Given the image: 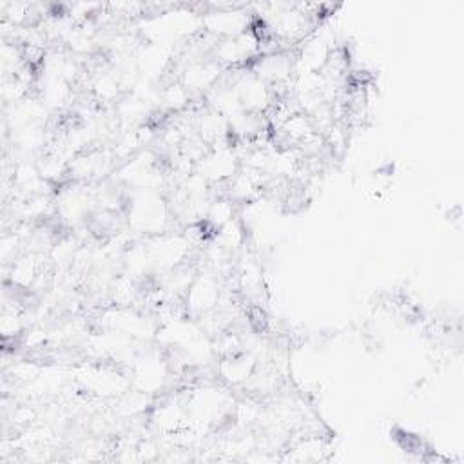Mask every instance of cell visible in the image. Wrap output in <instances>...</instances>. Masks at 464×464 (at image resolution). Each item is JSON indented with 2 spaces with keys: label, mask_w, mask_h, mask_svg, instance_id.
Listing matches in <instances>:
<instances>
[{
  "label": "cell",
  "mask_w": 464,
  "mask_h": 464,
  "mask_svg": "<svg viewBox=\"0 0 464 464\" xmlns=\"http://www.w3.org/2000/svg\"><path fill=\"white\" fill-rule=\"evenodd\" d=\"M294 58L295 53L292 51H274L259 54L252 60L246 67L265 80L268 85H283L294 80Z\"/></svg>",
  "instance_id": "8992f818"
},
{
  "label": "cell",
  "mask_w": 464,
  "mask_h": 464,
  "mask_svg": "<svg viewBox=\"0 0 464 464\" xmlns=\"http://www.w3.org/2000/svg\"><path fill=\"white\" fill-rule=\"evenodd\" d=\"M239 167H241V161L232 143V145H219V147L207 149V152L196 163V172H199L205 179H208L212 187H218L227 183L232 176H236Z\"/></svg>",
  "instance_id": "5b68a950"
},
{
  "label": "cell",
  "mask_w": 464,
  "mask_h": 464,
  "mask_svg": "<svg viewBox=\"0 0 464 464\" xmlns=\"http://www.w3.org/2000/svg\"><path fill=\"white\" fill-rule=\"evenodd\" d=\"M212 239L223 246L227 252L237 256L239 252H243L246 248V241H248V232H246V225L243 223V219L237 216L234 219H230L228 223H225L223 227H219L214 234Z\"/></svg>",
  "instance_id": "ba28073f"
},
{
  "label": "cell",
  "mask_w": 464,
  "mask_h": 464,
  "mask_svg": "<svg viewBox=\"0 0 464 464\" xmlns=\"http://www.w3.org/2000/svg\"><path fill=\"white\" fill-rule=\"evenodd\" d=\"M123 218L127 228L136 237H150L169 230H179L165 192L161 190H127Z\"/></svg>",
  "instance_id": "6da1fadb"
},
{
  "label": "cell",
  "mask_w": 464,
  "mask_h": 464,
  "mask_svg": "<svg viewBox=\"0 0 464 464\" xmlns=\"http://www.w3.org/2000/svg\"><path fill=\"white\" fill-rule=\"evenodd\" d=\"M239 216V207L232 203L227 196H212L207 214H205V225L212 230V234L228 223L230 219Z\"/></svg>",
  "instance_id": "9c48e42d"
},
{
  "label": "cell",
  "mask_w": 464,
  "mask_h": 464,
  "mask_svg": "<svg viewBox=\"0 0 464 464\" xmlns=\"http://www.w3.org/2000/svg\"><path fill=\"white\" fill-rule=\"evenodd\" d=\"M257 368V359L248 352L219 357L216 361V377L228 388H243Z\"/></svg>",
  "instance_id": "52a82bcc"
},
{
  "label": "cell",
  "mask_w": 464,
  "mask_h": 464,
  "mask_svg": "<svg viewBox=\"0 0 464 464\" xmlns=\"http://www.w3.org/2000/svg\"><path fill=\"white\" fill-rule=\"evenodd\" d=\"M223 279L219 274L208 268H199L198 276L194 277L192 285L188 286L187 294L183 295L185 312L192 319H199L201 315L212 312L218 308L221 297H223Z\"/></svg>",
  "instance_id": "7a4b0ae2"
},
{
  "label": "cell",
  "mask_w": 464,
  "mask_h": 464,
  "mask_svg": "<svg viewBox=\"0 0 464 464\" xmlns=\"http://www.w3.org/2000/svg\"><path fill=\"white\" fill-rule=\"evenodd\" d=\"M150 252L156 274L172 270L192 259V245L181 230H169L158 236L143 237ZM154 274V276H156Z\"/></svg>",
  "instance_id": "3957f363"
},
{
  "label": "cell",
  "mask_w": 464,
  "mask_h": 464,
  "mask_svg": "<svg viewBox=\"0 0 464 464\" xmlns=\"http://www.w3.org/2000/svg\"><path fill=\"white\" fill-rule=\"evenodd\" d=\"M232 76V83L239 96L241 107L250 112L266 114V111L276 103V94L272 85L256 76L248 67L228 69Z\"/></svg>",
  "instance_id": "277c9868"
}]
</instances>
